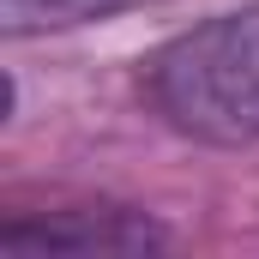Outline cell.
I'll use <instances>...</instances> for the list:
<instances>
[{
    "mask_svg": "<svg viewBox=\"0 0 259 259\" xmlns=\"http://www.w3.org/2000/svg\"><path fill=\"white\" fill-rule=\"evenodd\" d=\"M151 109L199 145H259V0L211 12L145 61Z\"/></svg>",
    "mask_w": 259,
    "mask_h": 259,
    "instance_id": "cell-1",
    "label": "cell"
},
{
    "mask_svg": "<svg viewBox=\"0 0 259 259\" xmlns=\"http://www.w3.org/2000/svg\"><path fill=\"white\" fill-rule=\"evenodd\" d=\"M6 247H61V253H145V247H169V229L139 211V205H115V199H72V205H42V211H12L0 223Z\"/></svg>",
    "mask_w": 259,
    "mask_h": 259,
    "instance_id": "cell-2",
    "label": "cell"
},
{
    "mask_svg": "<svg viewBox=\"0 0 259 259\" xmlns=\"http://www.w3.org/2000/svg\"><path fill=\"white\" fill-rule=\"evenodd\" d=\"M163 0H0V30L18 36H49V30H78V24H103L121 12H145Z\"/></svg>",
    "mask_w": 259,
    "mask_h": 259,
    "instance_id": "cell-3",
    "label": "cell"
}]
</instances>
